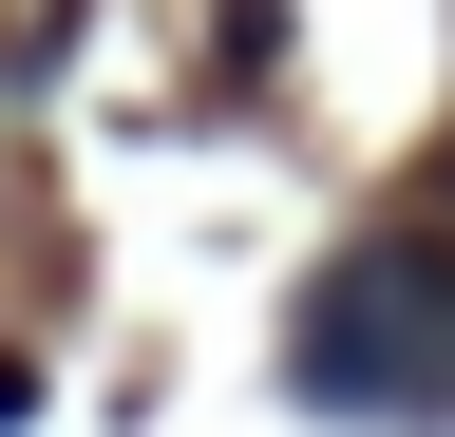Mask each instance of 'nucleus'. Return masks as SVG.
<instances>
[{
  "mask_svg": "<svg viewBox=\"0 0 455 437\" xmlns=\"http://www.w3.org/2000/svg\"><path fill=\"white\" fill-rule=\"evenodd\" d=\"M284 380L323 418H455V247L436 229L341 247L323 304H304V343H284Z\"/></svg>",
  "mask_w": 455,
  "mask_h": 437,
  "instance_id": "f257e3e1",
  "label": "nucleus"
},
{
  "mask_svg": "<svg viewBox=\"0 0 455 437\" xmlns=\"http://www.w3.org/2000/svg\"><path fill=\"white\" fill-rule=\"evenodd\" d=\"M20 400H38V361H0V418H20Z\"/></svg>",
  "mask_w": 455,
  "mask_h": 437,
  "instance_id": "f03ea898",
  "label": "nucleus"
},
{
  "mask_svg": "<svg viewBox=\"0 0 455 437\" xmlns=\"http://www.w3.org/2000/svg\"><path fill=\"white\" fill-rule=\"evenodd\" d=\"M436 247H455V229H436Z\"/></svg>",
  "mask_w": 455,
  "mask_h": 437,
  "instance_id": "7ed1b4c3",
  "label": "nucleus"
}]
</instances>
